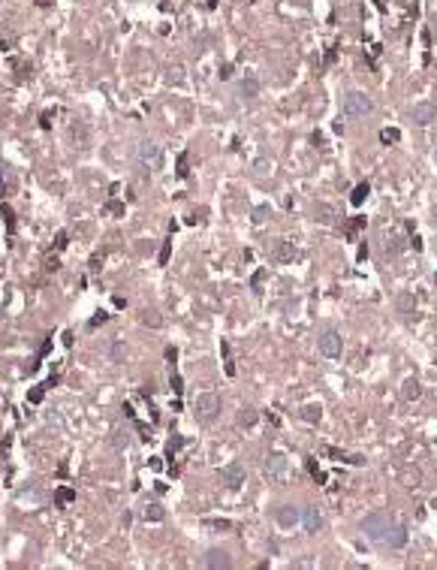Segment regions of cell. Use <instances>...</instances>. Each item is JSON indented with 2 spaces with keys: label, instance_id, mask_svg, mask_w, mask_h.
<instances>
[{
  "label": "cell",
  "instance_id": "52a82bcc",
  "mask_svg": "<svg viewBox=\"0 0 437 570\" xmlns=\"http://www.w3.org/2000/svg\"><path fill=\"white\" fill-rule=\"evenodd\" d=\"M136 154H139V160H142V163H148L151 169L160 166V145H157V142L142 139V142H139V148H136Z\"/></svg>",
  "mask_w": 437,
  "mask_h": 570
},
{
  "label": "cell",
  "instance_id": "ac0fdd59",
  "mask_svg": "<svg viewBox=\"0 0 437 570\" xmlns=\"http://www.w3.org/2000/svg\"><path fill=\"white\" fill-rule=\"evenodd\" d=\"M260 94V82H256V76H247L244 82H241V97H247V100H253Z\"/></svg>",
  "mask_w": 437,
  "mask_h": 570
},
{
  "label": "cell",
  "instance_id": "c3c4849f",
  "mask_svg": "<svg viewBox=\"0 0 437 570\" xmlns=\"http://www.w3.org/2000/svg\"><path fill=\"white\" fill-rule=\"evenodd\" d=\"M169 79H175V82H181V67H175L172 72H169Z\"/></svg>",
  "mask_w": 437,
  "mask_h": 570
},
{
  "label": "cell",
  "instance_id": "cb8c5ba5",
  "mask_svg": "<svg viewBox=\"0 0 437 570\" xmlns=\"http://www.w3.org/2000/svg\"><path fill=\"white\" fill-rule=\"evenodd\" d=\"M175 175H178V178H187V175H190V154H187V151L178 154V169H175Z\"/></svg>",
  "mask_w": 437,
  "mask_h": 570
},
{
  "label": "cell",
  "instance_id": "ee69618b",
  "mask_svg": "<svg viewBox=\"0 0 437 570\" xmlns=\"http://www.w3.org/2000/svg\"><path fill=\"white\" fill-rule=\"evenodd\" d=\"M202 214H205V208H199V211H193V214L187 217V224H190V227H193V224H199V220H202Z\"/></svg>",
  "mask_w": 437,
  "mask_h": 570
},
{
  "label": "cell",
  "instance_id": "603a6c76",
  "mask_svg": "<svg viewBox=\"0 0 437 570\" xmlns=\"http://www.w3.org/2000/svg\"><path fill=\"white\" fill-rule=\"evenodd\" d=\"M380 142H383V145H395V142H401V130H398V127H386V130H380Z\"/></svg>",
  "mask_w": 437,
  "mask_h": 570
},
{
  "label": "cell",
  "instance_id": "ba28073f",
  "mask_svg": "<svg viewBox=\"0 0 437 570\" xmlns=\"http://www.w3.org/2000/svg\"><path fill=\"white\" fill-rule=\"evenodd\" d=\"M410 118H413V124L428 127L431 121H437V106L434 103H416V106L410 109Z\"/></svg>",
  "mask_w": 437,
  "mask_h": 570
},
{
  "label": "cell",
  "instance_id": "5b68a950",
  "mask_svg": "<svg viewBox=\"0 0 437 570\" xmlns=\"http://www.w3.org/2000/svg\"><path fill=\"white\" fill-rule=\"evenodd\" d=\"M341 347H344V341H341V335H338L335 329H323V335L317 338V350L323 356H329V359L341 356Z\"/></svg>",
  "mask_w": 437,
  "mask_h": 570
},
{
  "label": "cell",
  "instance_id": "6da1fadb",
  "mask_svg": "<svg viewBox=\"0 0 437 570\" xmlns=\"http://www.w3.org/2000/svg\"><path fill=\"white\" fill-rule=\"evenodd\" d=\"M263 474L269 477V483H277V486H287L293 480V468H290V459L284 453H269L266 462H263Z\"/></svg>",
  "mask_w": 437,
  "mask_h": 570
},
{
  "label": "cell",
  "instance_id": "d4e9b609",
  "mask_svg": "<svg viewBox=\"0 0 437 570\" xmlns=\"http://www.w3.org/2000/svg\"><path fill=\"white\" fill-rule=\"evenodd\" d=\"M401 480H404V486H410V489L422 486V474H419L416 468H407V470H404V477H401Z\"/></svg>",
  "mask_w": 437,
  "mask_h": 570
},
{
  "label": "cell",
  "instance_id": "e0dca14e",
  "mask_svg": "<svg viewBox=\"0 0 437 570\" xmlns=\"http://www.w3.org/2000/svg\"><path fill=\"white\" fill-rule=\"evenodd\" d=\"M75 501V489H69V486H61V489H55V504L58 507H67V504Z\"/></svg>",
  "mask_w": 437,
  "mask_h": 570
},
{
  "label": "cell",
  "instance_id": "7dc6e473",
  "mask_svg": "<svg viewBox=\"0 0 437 570\" xmlns=\"http://www.w3.org/2000/svg\"><path fill=\"white\" fill-rule=\"evenodd\" d=\"M55 383H58V374H52V377H48V380H45V383H42V386H45V389H52V386H55Z\"/></svg>",
  "mask_w": 437,
  "mask_h": 570
},
{
  "label": "cell",
  "instance_id": "d590c367",
  "mask_svg": "<svg viewBox=\"0 0 437 570\" xmlns=\"http://www.w3.org/2000/svg\"><path fill=\"white\" fill-rule=\"evenodd\" d=\"M0 211H3V220H6V230L12 233V230H15V214H12V208H9V205H3Z\"/></svg>",
  "mask_w": 437,
  "mask_h": 570
},
{
  "label": "cell",
  "instance_id": "60d3db41",
  "mask_svg": "<svg viewBox=\"0 0 437 570\" xmlns=\"http://www.w3.org/2000/svg\"><path fill=\"white\" fill-rule=\"evenodd\" d=\"M52 118H55V112H42V115H39V127L48 130V127H52Z\"/></svg>",
  "mask_w": 437,
  "mask_h": 570
},
{
  "label": "cell",
  "instance_id": "b9f144b4",
  "mask_svg": "<svg viewBox=\"0 0 437 570\" xmlns=\"http://www.w3.org/2000/svg\"><path fill=\"white\" fill-rule=\"evenodd\" d=\"M67 241H69L67 233H58V238H55V251H64V247H67Z\"/></svg>",
  "mask_w": 437,
  "mask_h": 570
},
{
  "label": "cell",
  "instance_id": "9a60e30c",
  "mask_svg": "<svg viewBox=\"0 0 437 570\" xmlns=\"http://www.w3.org/2000/svg\"><path fill=\"white\" fill-rule=\"evenodd\" d=\"M401 395L407 399V402H416V399L422 395V386H419V380H416V377H407V380H404Z\"/></svg>",
  "mask_w": 437,
  "mask_h": 570
},
{
  "label": "cell",
  "instance_id": "2e32d148",
  "mask_svg": "<svg viewBox=\"0 0 437 570\" xmlns=\"http://www.w3.org/2000/svg\"><path fill=\"white\" fill-rule=\"evenodd\" d=\"M142 516H145V522H163V519H166V510H163L160 504H148V507L142 510Z\"/></svg>",
  "mask_w": 437,
  "mask_h": 570
},
{
  "label": "cell",
  "instance_id": "f546056e",
  "mask_svg": "<svg viewBox=\"0 0 437 570\" xmlns=\"http://www.w3.org/2000/svg\"><path fill=\"white\" fill-rule=\"evenodd\" d=\"M307 470H311V477H314V483H317V486H323V483H326V474L317 468V462H314V459H307Z\"/></svg>",
  "mask_w": 437,
  "mask_h": 570
},
{
  "label": "cell",
  "instance_id": "74e56055",
  "mask_svg": "<svg viewBox=\"0 0 437 570\" xmlns=\"http://www.w3.org/2000/svg\"><path fill=\"white\" fill-rule=\"evenodd\" d=\"M404 251V238H392V241H386V254H401Z\"/></svg>",
  "mask_w": 437,
  "mask_h": 570
},
{
  "label": "cell",
  "instance_id": "484cf974",
  "mask_svg": "<svg viewBox=\"0 0 437 570\" xmlns=\"http://www.w3.org/2000/svg\"><path fill=\"white\" fill-rule=\"evenodd\" d=\"M320 453H323V456H329V459H338V462H347V456H344L338 447H332V443H323V447H320Z\"/></svg>",
  "mask_w": 437,
  "mask_h": 570
},
{
  "label": "cell",
  "instance_id": "4dcf8cb0",
  "mask_svg": "<svg viewBox=\"0 0 437 570\" xmlns=\"http://www.w3.org/2000/svg\"><path fill=\"white\" fill-rule=\"evenodd\" d=\"M48 350H52V338H45L42 344H39V350H36V362H34V368H39V362L48 356Z\"/></svg>",
  "mask_w": 437,
  "mask_h": 570
},
{
  "label": "cell",
  "instance_id": "83f0119b",
  "mask_svg": "<svg viewBox=\"0 0 437 570\" xmlns=\"http://www.w3.org/2000/svg\"><path fill=\"white\" fill-rule=\"evenodd\" d=\"M169 368H172V371H169V386H172L175 395H181V392H184V383H181V377L175 374V365H169Z\"/></svg>",
  "mask_w": 437,
  "mask_h": 570
},
{
  "label": "cell",
  "instance_id": "681fc988",
  "mask_svg": "<svg viewBox=\"0 0 437 570\" xmlns=\"http://www.w3.org/2000/svg\"><path fill=\"white\" fill-rule=\"evenodd\" d=\"M229 76H233V67H229V64H226V67L220 69V79H229Z\"/></svg>",
  "mask_w": 437,
  "mask_h": 570
},
{
  "label": "cell",
  "instance_id": "3957f363",
  "mask_svg": "<svg viewBox=\"0 0 437 570\" xmlns=\"http://www.w3.org/2000/svg\"><path fill=\"white\" fill-rule=\"evenodd\" d=\"M371 109L374 106L362 91H350L344 97V118H365V115H371Z\"/></svg>",
  "mask_w": 437,
  "mask_h": 570
},
{
  "label": "cell",
  "instance_id": "d6986e66",
  "mask_svg": "<svg viewBox=\"0 0 437 570\" xmlns=\"http://www.w3.org/2000/svg\"><path fill=\"white\" fill-rule=\"evenodd\" d=\"M371 193V184L368 181H362V184H356L353 187V193H350V205H362L365 202V196Z\"/></svg>",
  "mask_w": 437,
  "mask_h": 570
},
{
  "label": "cell",
  "instance_id": "9c48e42d",
  "mask_svg": "<svg viewBox=\"0 0 437 570\" xmlns=\"http://www.w3.org/2000/svg\"><path fill=\"white\" fill-rule=\"evenodd\" d=\"M269 257L274 260V263H290V260L296 257V247H293V241H287V238H277V241L271 244Z\"/></svg>",
  "mask_w": 437,
  "mask_h": 570
},
{
  "label": "cell",
  "instance_id": "f907efd6",
  "mask_svg": "<svg viewBox=\"0 0 437 570\" xmlns=\"http://www.w3.org/2000/svg\"><path fill=\"white\" fill-rule=\"evenodd\" d=\"M208 6H211V9H214V6H217V0H208Z\"/></svg>",
  "mask_w": 437,
  "mask_h": 570
},
{
  "label": "cell",
  "instance_id": "f35d334b",
  "mask_svg": "<svg viewBox=\"0 0 437 570\" xmlns=\"http://www.w3.org/2000/svg\"><path fill=\"white\" fill-rule=\"evenodd\" d=\"M362 227H365V217H353V224H350V230H347V235H350V238H356V233H359Z\"/></svg>",
  "mask_w": 437,
  "mask_h": 570
},
{
  "label": "cell",
  "instance_id": "8d00e7d4",
  "mask_svg": "<svg viewBox=\"0 0 437 570\" xmlns=\"http://www.w3.org/2000/svg\"><path fill=\"white\" fill-rule=\"evenodd\" d=\"M205 525H211V528H217V531H229V528H233V522H226V519H205Z\"/></svg>",
  "mask_w": 437,
  "mask_h": 570
},
{
  "label": "cell",
  "instance_id": "bcb514c9",
  "mask_svg": "<svg viewBox=\"0 0 437 570\" xmlns=\"http://www.w3.org/2000/svg\"><path fill=\"white\" fill-rule=\"evenodd\" d=\"M266 214H269V208H266V205H263V208H256V211H253V220H256V224H260V220H263V217H266Z\"/></svg>",
  "mask_w": 437,
  "mask_h": 570
},
{
  "label": "cell",
  "instance_id": "d6a6232c",
  "mask_svg": "<svg viewBox=\"0 0 437 570\" xmlns=\"http://www.w3.org/2000/svg\"><path fill=\"white\" fill-rule=\"evenodd\" d=\"M181 447H184V437H172V440H169V447H166V459H175Z\"/></svg>",
  "mask_w": 437,
  "mask_h": 570
},
{
  "label": "cell",
  "instance_id": "f5cc1de1",
  "mask_svg": "<svg viewBox=\"0 0 437 570\" xmlns=\"http://www.w3.org/2000/svg\"><path fill=\"white\" fill-rule=\"evenodd\" d=\"M434 21H437V15H434Z\"/></svg>",
  "mask_w": 437,
  "mask_h": 570
},
{
  "label": "cell",
  "instance_id": "44dd1931",
  "mask_svg": "<svg viewBox=\"0 0 437 570\" xmlns=\"http://www.w3.org/2000/svg\"><path fill=\"white\" fill-rule=\"evenodd\" d=\"M320 416H323V407H320V404H304L302 407L304 423H320Z\"/></svg>",
  "mask_w": 437,
  "mask_h": 570
},
{
  "label": "cell",
  "instance_id": "ffe728a7",
  "mask_svg": "<svg viewBox=\"0 0 437 570\" xmlns=\"http://www.w3.org/2000/svg\"><path fill=\"white\" fill-rule=\"evenodd\" d=\"M220 350H223V368H226V374H229V377H236V359H233L229 344H226V341H220Z\"/></svg>",
  "mask_w": 437,
  "mask_h": 570
},
{
  "label": "cell",
  "instance_id": "30bf717a",
  "mask_svg": "<svg viewBox=\"0 0 437 570\" xmlns=\"http://www.w3.org/2000/svg\"><path fill=\"white\" fill-rule=\"evenodd\" d=\"M302 519H304V531H307V534H317V531L323 528V516H320V510H317L314 504L302 510Z\"/></svg>",
  "mask_w": 437,
  "mask_h": 570
},
{
  "label": "cell",
  "instance_id": "8992f818",
  "mask_svg": "<svg viewBox=\"0 0 437 570\" xmlns=\"http://www.w3.org/2000/svg\"><path fill=\"white\" fill-rule=\"evenodd\" d=\"M220 483H223L226 489H241V486H244V465H241V462L223 465V468H220Z\"/></svg>",
  "mask_w": 437,
  "mask_h": 570
},
{
  "label": "cell",
  "instance_id": "816d5d0a",
  "mask_svg": "<svg viewBox=\"0 0 437 570\" xmlns=\"http://www.w3.org/2000/svg\"><path fill=\"white\" fill-rule=\"evenodd\" d=\"M434 157H437V148H434Z\"/></svg>",
  "mask_w": 437,
  "mask_h": 570
},
{
  "label": "cell",
  "instance_id": "7bdbcfd3",
  "mask_svg": "<svg viewBox=\"0 0 437 570\" xmlns=\"http://www.w3.org/2000/svg\"><path fill=\"white\" fill-rule=\"evenodd\" d=\"M142 323H151V326H160V317H154V314H142Z\"/></svg>",
  "mask_w": 437,
  "mask_h": 570
},
{
  "label": "cell",
  "instance_id": "4316f807",
  "mask_svg": "<svg viewBox=\"0 0 437 570\" xmlns=\"http://www.w3.org/2000/svg\"><path fill=\"white\" fill-rule=\"evenodd\" d=\"M127 440H130V437H127V432H124V429H115V432H112V447H115V450H124V447H127Z\"/></svg>",
  "mask_w": 437,
  "mask_h": 570
},
{
  "label": "cell",
  "instance_id": "7402d4cb",
  "mask_svg": "<svg viewBox=\"0 0 437 570\" xmlns=\"http://www.w3.org/2000/svg\"><path fill=\"white\" fill-rule=\"evenodd\" d=\"M253 423H256V410H253V407H241V410H238V426H241V429H250Z\"/></svg>",
  "mask_w": 437,
  "mask_h": 570
},
{
  "label": "cell",
  "instance_id": "f6af8a7d",
  "mask_svg": "<svg viewBox=\"0 0 437 570\" xmlns=\"http://www.w3.org/2000/svg\"><path fill=\"white\" fill-rule=\"evenodd\" d=\"M166 359H169V365H175V359H178V350L175 347H166Z\"/></svg>",
  "mask_w": 437,
  "mask_h": 570
},
{
  "label": "cell",
  "instance_id": "7a4b0ae2",
  "mask_svg": "<svg viewBox=\"0 0 437 570\" xmlns=\"http://www.w3.org/2000/svg\"><path fill=\"white\" fill-rule=\"evenodd\" d=\"M217 410H220V395H217V392H199V395L193 399V413H196V419H202V423H211V419L217 416Z\"/></svg>",
  "mask_w": 437,
  "mask_h": 570
},
{
  "label": "cell",
  "instance_id": "277c9868",
  "mask_svg": "<svg viewBox=\"0 0 437 570\" xmlns=\"http://www.w3.org/2000/svg\"><path fill=\"white\" fill-rule=\"evenodd\" d=\"M392 525H389V519L386 516H380V513H368L365 519H362V531L371 537V540H377V543H383V537H386V531H389Z\"/></svg>",
  "mask_w": 437,
  "mask_h": 570
},
{
  "label": "cell",
  "instance_id": "5bb4252c",
  "mask_svg": "<svg viewBox=\"0 0 437 570\" xmlns=\"http://www.w3.org/2000/svg\"><path fill=\"white\" fill-rule=\"evenodd\" d=\"M314 217H317L320 224H335L338 211H335V205H329V202H317V205H314Z\"/></svg>",
  "mask_w": 437,
  "mask_h": 570
},
{
  "label": "cell",
  "instance_id": "f1b7e54d",
  "mask_svg": "<svg viewBox=\"0 0 437 570\" xmlns=\"http://www.w3.org/2000/svg\"><path fill=\"white\" fill-rule=\"evenodd\" d=\"M106 214H112V217H124V202L109 200V202H106Z\"/></svg>",
  "mask_w": 437,
  "mask_h": 570
},
{
  "label": "cell",
  "instance_id": "ab89813d",
  "mask_svg": "<svg viewBox=\"0 0 437 570\" xmlns=\"http://www.w3.org/2000/svg\"><path fill=\"white\" fill-rule=\"evenodd\" d=\"M106 320H109V314H106V311H100L97 317H91V320H88V329H97V326H102Z\"/></svg>",
  "mask_w": 437,
  "mask_h": 570
},
{
  "label": "cell",
  "instance_id": "8fae6325",
  "mask_svg": "<svg viewBox=\"0 0 437 570\" xmlns=\"http://www.w3.org/2000/svg\"><path fill=\"white\" fill-rule=\"evenodd\" d=\"M274 519H277L284 528H293V525L299 522V510H296L293 504H280V507H277V513H274Z\"/></svg>",
  "mask_w": 437,
  "mask_h": 570
},
{
  "label": "cell",
  "instance_id": "e575fe53",
  "mask_svg": "<svg viewBox=\"0 0 437 570\" xmlns=\"http://www.w3.org/2000/svg\"><path fill=\"white\" fill-rule=\"evenodd\" d=\"M42 399H45V386H34V389L28 392V402L31 404H39Z\"/></svg>",
  "mask_w": 437,
  "mask_h": 570
},
{
  "label": "cell",
  "instance_id": "1f68e13d",
  "mask_svg": "<svg viewBox=\"0 0 437 570\" xmlns=\"http://www.w3.org/2000/svg\"><path fill=\"white\" fill-rule=\"evenodd\" d=\"M169 257H172V235H169L166 241L160 244V257H157V260H160V266H166V263H169Z\"/></svg>",
  "mask_w": 437,
  "mask_h": 570
},
{
  "label": "cell",
  "instance_id": "836d02e7",
  "mask_svg": "<svg viewBox=\"0 0 437 570\" xmlns=\"http://www.w3.org/2000/svg\"><path fill=\"white\" fill-rule=\"evenodd\" d=\"M263 281H266V268H256V271H253V278H250L253 293H263V290H260V287H263Z\"/></svg>",
  "mask_w": 437,
  "mask_h": 570
},
{
  "label": "cell",
  "instance_id": "4fadbf2b",
  "mask_svg": "<svg viewBox=\"0 0 437 570\" xmlns=\"http://www.w3.org/2000/svg\"><path fill=\"white\" fill-rule=\"evenodd\" d=\"M233 564L229 561V555L226 552H220V549H211L208 555H205V567H211V570H226Z\"/></svg>",
  "mask_w": 437,
  "mask_h": 570
},
{
  "label": "cell",
  "instance_id": "7c38bea8",
  "mask_svg": "<svg viewBox=\"0 0 437 570\" xmlns=\"http://www.w3.org/2000/svg\"><path fill=\"white\" fill-rule=\"evenodd\" d=\"M383 543L392 546V549H401L404 543H407V528H404V525H392V528L386 531V537H383Z\"/></svg>",
  "mask_w": 437,
  "mask_h": 570
}]
</instances>
